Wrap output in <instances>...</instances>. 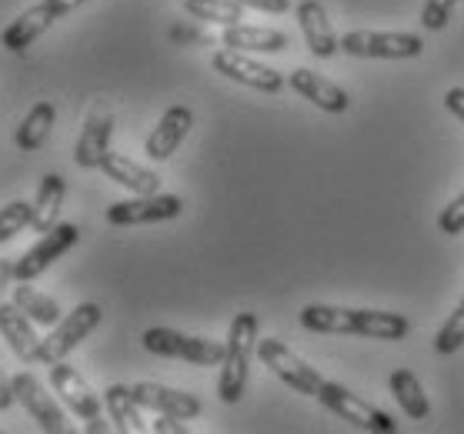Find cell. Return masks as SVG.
<instances>
[{
	"label": "cell",
	"mask_w": 464,
	"mask_h": 434,
	"mask_svg": "<svg viewBox=\"0 0 464 434\" xmlns=\"http://www.w3.org/2000/svg\"><path fill=\"white\" fill-rule=\"evenodd\" d=\"M301 328L317 334H361L378 341H401L408 338V318L394 311H371V307H338V304H307L301 314Z\"/></svg>",
	"instance_id": "cell-1"
},
{
	"label": "cell",
	"mask_w": 464,
	"mask_h": 434,
	"mask_svg": "<svg viewBox=\"0 0 464 434\" xmlns=\"http://www.w3.org/2000/svg\"><path fill=\"white\" fill-rule=\"evenodd\" d=\"M254 351H257V314L241 311L231 321V331L224 341L221 378H218V398L224 404H237L247 391V371H251Z\"/></svg>",
	"instance_id": "cell-2"
},
{
	"label": "cell",
	"mask_w": 464,
	"mask_h": 434,
	"mask_svg": "<svg viewBox=\"0 0 464 434\" xmlns=\"http://www.w3.org/2000/svg\"><path fill=\"white\" fill-rule=\"evenodd\" d=\"M101 318H104V311H101V304H94V301H87V304H77L71 314H63L57 324L51 328V334L47 338H41V348H37V364H57V361H63L71 351L81 344V341L91 338V331L101 324Z\"/></svg>",
	"instance_id": "cell-3"
},
{
	"label": "cell",
	"mask_w": 464,
	"mask_h": 434,
	"mask_svg": "<svg viewBox=\"0 0 464 434\" xmlns=\"http://www.w3.org/2000/svg\"><path fill=\"white\" fill-rule=\"evenodd\" d=\"M341 51L368 61H408L424 51V41L408 31H351L341 37Z\"/></svg>",
	"instance_id": "cell-4"
},
{
	"label": "cell",
	"mask_w": 464,
	"mask_h": 434,
	"mask_svg": "<svg viewBox=\"0 0 464 434\" xmlns=\"http://www.w3.org/2000/svg\"><path fill=\"white\" fill-rule=\"evenodd\" d=\"M51 388H53V394H61L63 404L84 421V431H91V434L114 431V424H107L104 418H101V398L91 391V384L81 378V371H74L71 364H63V361L51 364Z\"/></svg>",
	"instance_id": "cell-5"
},
{
	"label": "cell",
	"mask_w": 464,
	"mask_h": 434,
	"mask_svg": "<svg viewBox=\"0 0 464 434\" xmlns=\"http://www.w3.org/2000/svg\"><path fill=\"white\" fill-rule=\"evenodd\" d=\"M317 401L324 404L327 411H334L338 418H344L348 424H354V428H361V431H384L391 434L394 428H398V421L391 418L388 411H381L378 404L364 401L361 394L348 391L344 384L338 381H324L321 384V391H317Z\"/></svg>",
	"instance_id": "cell-6"
},
{
	"label": "cell",
	"mask_w": 464,
	"mask_h": 434,
	"mask_svg": "<svg viewBox=\"0 0 464 434\" xmlns=\"http://www.w3.org/2000/svg\"><path fill=\"white\" fill-rule=\"evenodd\" d=\"M144 348L158 358H178L188 361V364H201V368H211V364H221L224 358V344L211 338H190V334H180L174 328H150L144 331Z\"/></svg>",
	"instance_id": "cell-7"
},
{
	"label": "cell",
	"mask_w": 464,
	"mask_h": 434,
	"mask_svg": "<svg viewBox=\"0 0 464 434\" xmlns=\"http://www.w3.org/2000/svg\"><path fill=\"white\" fill-rule=\"evenodd\" d=\"M81 4H87V0H41V4L27 7L7 31L0 34V43H4L11 53L27 51L41 34H47L53 24L61 21V17H67L71 11H77Z\"/></svg>",
	"instance_id": "cell-8"
},
{
	"label": "cell",
	"mask_w": 464,
	"mask_h": 434,
	"mask_svg": "<svg viewBox=\"0 0 464 434\" xmlns=\"http://www.w3.org/2000/svg\"><path fill=\"white\" fill-rule=\"evenodd\" d=\"M257 358H261L267 368L275 371V374L287 384V388H295L297 394L317 398L321 384H324V378H321V374H317V371L311 368L304 358H297V354L287 348L285 341H277V338L257 341Z\"/></svg>",
	"instance_id": "cell-9"
},
{
	"label": "cell",
	"mask_w": 464,
	"mask_h": 434,
	"mask_svg": "<svg viewBox=\"0 0 464 434\" xmlns=\"http://www.w3.org/2000/svg\"><path fill=\"white\" fill-rule=\"evenodd\" d=\"M77 241H81V227H77V224H53L51 231L44 234L31 251H24L21 257H14V281H34V277H41L44 271H47L53 261H61Z\"/></svg>",
	"instance_id": "cell-10"
},
{
	"label": "cell",
	"mask_w": 464,
	"mask_h": 434,
	"mask_svg": "<svg viewBox=\"0 0 464 434\" xmlns=\"http://www.w3.org/2000/svg\"><path fill=\"white\" fill-rule=\"evenodd\" d=\"M184 211L178 194H138L130 201H117L107 207V224L114 227H138V224L174 221Z\"/></svg>",
	"instance_id": "cell-11"
},
{
	"label": "cell",
	"mask_w": 464,
	"mask_h": 434,
	"mask_svg": "<svg viewBox=\"0 0 464 434\" xmlns=\"http://www.w3.org/2000/svg\"><path fill=\"white\" fill-rule=\"evenodd\" d=\"M211 67L221 77L234 81V84L254 87V91H264V94H277L285 87V77L277 74L275 67L261 64V61H254V57H247L244 51H234V47H224V51L214 53Z\"/></svg>",
	"instance_id": "cell-12"
},
{
	"label": "cell",
	"mask_w": 464,
	"mask_h": 434,
	"mask_svg": "<svg viewBox=\"0 0 464 434\" xmlns=\"http://www.w3.org/2000/svg\"><path fill=\"white\" fill-rule=\"evenodd\" d=\"M14 398L24 404V411L31 414L34 421L41 424V431L47 434H67V418H63L61 404L53 401V394L44 391V384L34 378L31 371H21L11 378Z\"/></svg>",
	"instance_id": "cell-13"
},
{
	"label": "cell",
	"mask_w": 464,
	"mask_h": 434,
	"mask_svg": "<svg viewBox=\"0 0 464 434\" xmlns=\"http://www.w3.org/2000/svg\"><path fill=\"white\" fill-rule=\"evenodd\" d=\"M111 134H114V114L104 101H97L91 107V114L84 117V128H81V138H77L74 160L77 168L94 170L104 164V158L111 154Z\"/></svg>",
	"instance_id": "cell-14"
},
{
	"label": "cell",
	"mask_w": 464,
	"mask_h": 434,
	"mask_svg": "<svg viewBox=\"0 0 464 434\" xmlns=\"http://www.w3.org/2000/svg\"><path fill=\"white\" fill-rule=\"evenodd\" d=\"M287 84L295 87L304 101H311L314 107L327 111V114H344V111L351 107L348 91H344V87H338L334 81L321 77L317 71H311V67H295V71L287 74Z\"/></svg>",
	"instance_id": "cell-15"
},
{
	"label": "cell",
	"mask_w": 464,
	"mask_h": 434,
	"mask_svg": "<svg viewBox=\"0 0 464 434\" xmlns=\"http://www.w3.org/2000/svg\"><path fill=\"white\" fill-rule=\"evenodd\" d=\"M190 128H194V111L184 104H174L164 111V117L158 121V128L150 130L148 144H144V154L150 160H168L174 150L180 148V140L188 138Z\"/></svg>",
	"instance_id": "cell-16"
},
{
	"label": "cell",
	"mask_w": 464,
	"mask_h": 434,
	"mask_svg": "<svg viewBox=\"0 0 464 434\" xmlns=\"http://www.w3.org/2000/svg\"><path fill=\"white\" fill-rule=\"evenodd\" d=\"M130 391H134L140 408H148V411L174 414V418H180V421H190V418L201 414L198 394L174 391V388H164V384H154V381H140V384H134Z\"/></svg>",
	"instance_id": "cell-17"
},
{
	"label": "cell",
	"mask_w": 464,
	"mask_h": 434,
	"mask_svg": "<svg viewBox=\"0 0 464 434\" xmlns=\"http://www.w3.org/2000/svg\"><path fill=\"white\" fill-rule=\"evenodd\" d=\"M297 24H301V34H304L307 51L327 61L341 51V41L334 37V27L327 21V11L317 4V0H301L297 4Z\"/></svg>",
	"instance_id": "cell-18"
},
{
	"label": "cell",
	"mask_w": 464,
	"mask_h": 434,
	"mask_svg": "<svg viewBox=\"0 0 464 434\" xmlns=\"http://www.w3.org/2000/svg\"><path fill=\"white\" fill-rule=\"evenodd\" d=\"M0 338L11 344V351L24 364H37L41 338L34 334V321L14 301L11 304H0Z\"/></svg>",
	"instance_id": "cell-19"
},
{
	"label": "cell",
	"mask_w": 464,
	"mask_h": 434,
	"mask_svg": "<svg viewBox=\"0 0 464 434\" xmlns=\"http://www.w3.org/2000/svg\"><path fill=\"white\" fill-rule=\"evenodd\" d=\"M224 47L244 53H277L287 47V34L275 31V27H251V24H231L221 34Z\"/></svg>",
	"instance_id": "cell-20"
},
{
	"label": "cell",
	"mask_w": 464,
	"mask_h": 434,
	"mask_svg": "<svg viewBox=\"0 0 464 434\" xmlns=\"http://www.w3.org/2000/svg\"><path fill=\"white\" fill-rule=\"evenodd\" d=\"M63 198H67V180L61 174H44L41 188L34 194V214H31V227L37 234H47L57 224V214L63 207Z\"/></svg>",
	"instance_id": "cell-21"
},
{
	"label": "cell",
	"mask_w": 464,
	"mask_h": 434,
	"mask_svg": "<svg viewBox=\"0 0 464 434\" xmlns=\"http://www.w3.org/2000/svg\"><path fill=\"white\" fill-rule=\"evenodd\" d=\"M101 170H104L114 184H121V188H127V191H134V194H158V188H160V178L154 170L138 164V160L124 158V154H107Z\"/></svg>",
	"instance_id": "cell-22"
},
{
	"label": "cell",
	"mask_w": 464,
	"mask_h": 434,
	"mask_svg": "<svg viewBox=\"0 0 464 434\" xmlns=\"http://www.w3.org/2000/svg\"><path fill=\"white\" fill-rule=\"evenodd\" d=\"M391 394H394V401L401 404V411L411 418V421H424L428 414H431V401H428V394H424L421 381H418V374L408 368H398L391 371Z\"/></svg>",
	"instance_id": "cell-23"
},
{
	"label": "cell",
	"mask_w": 464,
	"mask_h": 434,
	"mask_svg": "<svg viewBox=\"0 0 464 434\" xmlns=\"http://www.w3.org/2000/svg\"><path fill=\"white\" fill-rule=\"evenodd\" d=\"M104 404H107L111 421H114V431H121V434H140L144 431L140 404L127 384H111V388L104 391Z\"/></svg>",
	"instance_id": "cell-24"
},
{
	"label": "cell",
	"mask_w": 464,
	"mask_h": 434,
	"mask_svg": "<svg viewBox=\"0 0 464 434\" xmlns=\"http://www.w3.org/2000/svg\"><path fill=\"white\" fill-rule=\"evenodd\" d=\"M53 117H57V111H53L51 101H37L21 121V128H17V148L27 150V154L41 150L47 144V138H51Z\"/></svg>",
	"instance_id": "cell-25"
},
{
	"label": "cell",
	"mask_w": 464,
	"mask_h": 434,
	"mask_svg": "<svg viewBox=\"0 0 464 434\" xmlns=\"http://www.w3.org/2000/svg\"><path fill=\"white\" fill-rule=\"evenodd\" d=\"M14 304L21 307L34 324H44V328H53L61 321V304L51 294L31 287V281H17V287H14Z\"/></svg>",
	"instance_id": "cell-26"
},
{
	"label": "cell",
	"mask_w": 464,
	"mask_h": 434,
	"mask_svg": "<svg viewBox=\"0 0 464 434\" xmlns=\"http://www.w3.org/2000/svg\"><path fill=\"white\" fill-rule=\"evenodd\" d=\"M184 11L201 24H241L244 21V4L241 0H184Z\"/></svg>",
	"instance_id": "cell-27"
},
{
	"label": "cell",
	"mask_w": 464,
	"mask_h": 434,
	"mask_svg": "<svg viewBox=\"0 0 464 434\" xmlns=\"http://www.w3.org/2000/svg\"><path fill=\"white\" fill-rule=\"evenodd\" d=\"M461 348H464V297L461 304L451 311V318L441 324V331L434 334V351L438 354H454V351Z\"/></svg>",
	"instance_id": "cell-28"
},
{
	"label": "cell",
	"mask_w": 464,
	"mask_h": 434,
	"mask_svg": "<svg viewBox=\"0 0 464 434\" xmlns=\"http://www.w3.org/2000/svg\"><path fill=\"white\" fill-rule=\"evenodd\" d=\"M31 201H11L7 207H0V244L11 241L14 234H21L24 227H31Z\"/></svg>",
	"instance_id": "cell-29"
},
{
	"label": "cell",
	"mask_w": 464,
	"mask_h": 434,
	"mask_svg": "<svg viewBox=\"0 0 464 434\" xmlns=\"http://www.w3.org/2000/svg\"><path fill=\"white\" fill-rule=\"evenodd\" d=\"M438 231L448 234V237H458L464 234V191L454 198L441 214H438Z\"/></svg>",
	"instance_id": "cell-30"
},
{
	"label": "cell",
	"mask_w": 464,
	"mask_h": 434,
	"mask_svg": "<svg viewBox=\"0 0 464 434\" xmlns=\"http://www.w3.org/2000/svg\"><path fill=\"white\" fill-rule=\"evenodd\" d=\"M454 4H458V0H428V4H424V11H421L424 31H441V27H448Z\"/></svg>",
	"instance_id": "cell-31"
},
{
	"label": "cell",
	"mask_w": 464,
	"mask_h": 434,
	"mask_svg": "<svg viewBox=\"0 0 464 434\" xmlns=\"http://www.w3.org/2000/svg\"><path fill=\"white\" fill-rule=\"evenodd\" d=\"M150 431L154 434H184L188 428H184L180 418H174V414H158V421L150 424Z\"/></svg>",
	"instance_id": "cell-32"
},
{
	"label": "cell",
	"mask_w": 464,
	"mask_h": 434,
	"mask_svg": "<svg viewBox=\"0 0 464 434\" xmlns=\"http://www.w3.org/2000/svg\"><path fill=\"white\" fill-rule=\"evenodd\" d=\"M244 7H254V11L264 14H285L291 11V0H241Z\"/></svg>",
	"instance_id": "cell-33"
},
{
	"label": "cell",
	"mask_w": 464,
	"mask_h": 434,
	"mask_svg": "<svg viewBox=\"0 0 464 434\" xmlns=\"http://www.w3.org/2000/svg\"><path fill=\"white\" fill-rule=\"evenodd\" d=\"M444 104H448V111L464 124V87H451V91L444 94Z\"/></svg>",
	"instance_id": "cell-34"
},
{
	"label": "cell",
	"mask_w": 464,
	"mask_h": 434,
	"mask_svg": "<svg viewBox=\"0 0 464 434\" xmlns=\"http://www.w3.org/2000/svg\"><path fill=\"white\" fill-rule=\"evenodd\" d=\"M14 401H17V398H14V384H11V378H7L4 371H0V411H7V408H11Z\"/></svg>",
	"instance_id": "cell-35"
},
{
	"label": "cell",
	"mask_w": 464,
	"mask_h": 434,
	"mask_svg": "<svg viewBox=\"0 0 464 434\" xmlns=\"http://www.w3.org/2000/svg\"><path fill=\"white\" fill-rule=\"evenodd\" d=\"M174 41H198V43H208L211 37L204 31H194V27H174Z\"/></svg>",
	"instance_id": "cell-36"
},
{
	"label": "cell",
	"mask_w": 464,
	"mask_h": 434,
	"mask_svg": "<svg viewBox=\"0 0 464 434\" xmlns=\"http://www.w3.org/2000/svg\"><path fill=\"white\" fill-rule=\"evenodd\" d=\"M14 277V261H0V287Z\"/></svg>",
	"instance_id": "cell-37"
}]
</instances>
